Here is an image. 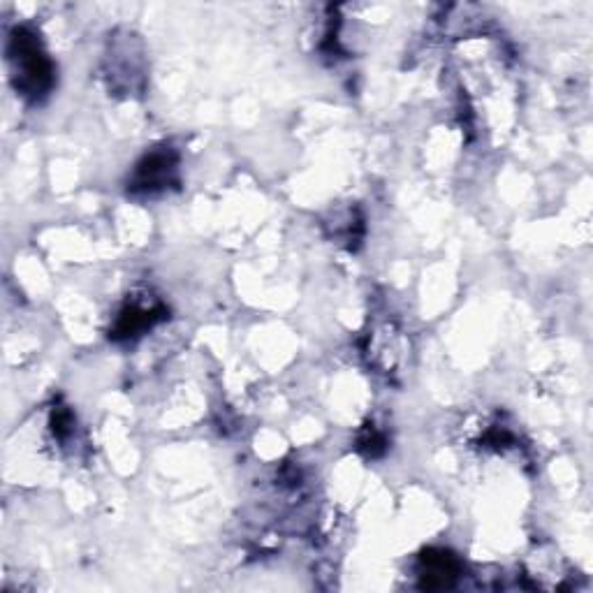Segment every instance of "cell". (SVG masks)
<instances>
[{"label": "cell", "instance_id": "cell-1", "mask_svg": "<svg viewBox=\"0 0 593 593\" xmlns=\"http://www.w3.org/2000/svg\"><path fill=\"white\" fill-rule=\"evenodd\" d=\"M10 61L14 63L17 89L26 95H42L51 89L54 68L42 51L38 35L26 31V28H17L10 38Z\"/></svg>", "mask_w": 593, "mask_h": 593}, {"label": "cell", "instance_id": "cell-2", "mask_svg": "<svg viewBox=\"0 0 593 593\" xmlns=\"http://www.w3.org/2000/svg\"><path fill=\"white\" fill-rule=\"evenodd\" d=\"M177 172V156L172 151H153L137 165L133 188L135 190H158L165 188Z\"/></svg>", "mask_w": 593, "mask_h": 593}, {"label": "cell", "instance_id": "cell-3", "mask_svg": "<svg viewBox=\"0 0 593 593\" xmlns=\"http://www.w3.org/2000/svg\"><path fill=\"white\" fill-rule=\"evenodd\" d=\"M163 309H156V306H144V304H128L126 309L119 313L114 325V336L116 339H133L139 332L149 329L153 322L160 320L163 316Z\"/></svg>", "mask_w": 593, "mask_h": 593}, {"label": "cell", "instance_id": "cell-4", "mask_svg": "<svg viewBox=\"0 0 593 593\" xmlns=\"http://www.w3.org/2000/svg\"><path fill=\"white\" fill-rule=\"evenodd\" d=\"M424 561V587L441 589L455 580L459 573V563L455 556L445 552H427L422 556Z\"/></svg>", "mask_w": 593, "mask_h": 593}]
</instances>
